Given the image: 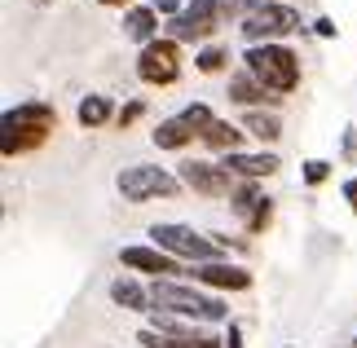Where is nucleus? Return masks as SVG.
<instances>
[{"label": "nucleus", "mask_w": 357, "mask_h": 348, "mask_svg": "<svg viewBox=\"0 0 357 348\" xmlns=\"http://www.w3.org/2000/svg\"><path fill=\"white\" fill-rule=\"evenodd\" d=\"M150 304L163 313L190 317V322H225L229 317L221 296H212V291H203L195 282H176V278H155L150 282Z\"/></svg>", "instance_id": "nucleus-1"}, {"label": "nucleus", "mask_w": 357, "mask_h": 348, "mask_svg": "<svg viewBox=\"0 0 357 348\" xmlns=\"http://www.w3.org/2000/svg\"><path fill=\"white\" fill-rule=\"evenodd\" d=\"M5 137H0V150H5V159L13 155H26V150L45 146V137L58 128V110L49 102H22L18 110H5Z\"/></svg>", "instance_id": "nucleus-2"}, {"label": "nucleus", "mask_w": 357, "mask_h": 348, "mask_svg": "<svg viewBox=\"0 0 357 348\" xmlns=\"http://www.w3.org/2000/svg\"><path fill=\"white\" fill-rule=\"evenodd\" d=\"M243 71H252L269 93H296L300 89V58L287 45H252L243 53Z\"/></svg>", "instance_id": "nucleus-3"}, {"label": "nucleus", "mask_w": 357, "mask_h": 348, "mask_svg": "<svg viewBox=\"0 0 357 348\" xmlns=\"http://www.w3.org/2000/svg\"><path fill=\"white\" fill-rule=\"evenodd\" d=\"M115 186L128 203H150V199H172L181 190V176H172L168 168H155V163H132L115 176Z\"/></svg>", "instance_id": "nucleus-4"}, {"label": "nucleus", "mask_w": 357, "mask_h": 348, "mask_svg": "<svg viewBox=\"0 0 357 348\" xmlns=\"http://www.w3.org/2000/svg\"><path fill=\"white\" fill-rule=\"evenodd\" d=\"M150 239H155V247H163L168 256L176 260H195V264H208L221 256V247H216L208 234L190 229V225H176V220H163V225L150 229Z\"/></svg>", "instance_id": "nucleus-5"}, {"label": "nucleus", "mask_w": 357, "mask_h": 348, "mask_svg": "<svg viewBox=\"0 0 357 348\" xmlns=\"http://www.w3.org/2000/svg\"><path fill=\"white\" fill-rule=\"evenodd\" d=\"M300 31V9L296 5H282V0H273V5H260L243 18V36L252 40V45H278L282 36Z\"/></svg>", "instance_id": "nucleus-6"}, {"label": "nucleus", "mask_w": 357, "mask_h": 348, "mask_svg": "<svg viewBox=\"0 0 357 348\" xmlns=\"http://www.w3.org/2000/svg\"><path fill=\"white\" fill-rule=\"evenodd\" d=\"M225 22V5L221 0H190L185 13H176V18L168 22V40H176V45H190V40H208L221 31Z\"/></svg>", "instance_id": "nucleus-7"}, {"label": "nucleus", "mask_w": 357, "mask_h": 348, "mask_svg": "<svg viewBox=\"0 0 357 348\" xmlns=\"http://www.w3.org/2000/svg\"><path fill=\"white\" fill-rule=\"evenodd\" d=\"M137 75L146 80V84H176V75H181V49H176V40H150L142 49V58H137Z\"/></svg>", "instance_id": "nucleus-8"}, {"label": "nucleus", "mask_w": 357, "mask_h": 348, "mask_svg": "<svg viewBox=\"0 0 357 348\" xmlns=\"http://www.w3.org/2000/svg\"><path fill=\"white\" fill-rule=\"evenodd\" d=\"M181 186L195 190V194H208V199H229L238 186H234V172H225L221 163H208V159H185L181 163Z\"/></svg>", "instance_id": "nucleus-9"}, {"label": "nucleus", "mask_w": 357, "mask_h": 348, "mask_svg": "<svg viewBox=\"0 0 357 348\" xmlns=\"http://www.w3.org/2000/svg\"><path fill=\"white\" fill-rule=\"evenodd\" d=\"M119 260H123V269H132V273H155V278H176L181 273V260L168 256L163 247H123Z\"/></svg>", "instance_id": "nucleus-10"}, {"label": "nucleus", "mask_w": 357, "mask_h": 348, "mask_svg": "<svg viewBox=\"0 0 357 348\" xmlns=\"http://www.w3.org/2000/svg\"><path fill=\"white\" fill-rule=\"evenodd\" d=\"M195 282L199 287H212V291H247L252 287V273L243 264H229V260H208V264H195Z\"/></svg>", "instance_id": "nucleus-11"}, {"label": "nucleus", "mask_w": 357, "mask_h": 348, "mask_svg": "<svg viewBox=\"0 0 357 348\" xmlns=\"http://www.w3.org/2000/svg\"><path fill=\"white\" fill-rule=\"evenodd\" d=\"M229 102H238L247 110H260V102H265V106H278V93H269L252 71H238V75H229Z\"/></svg>", "instance_id": "nucleus-12"}, {"label": "nucleus", "mask_w": 357, "mask_h": 348, "mask_svg": "<svg viewBox=\"0 0 357 348\" xmlns=\"http://www.w3.org/2000/svg\"><path fill=\"white\" fill-rule=\"evenodd\" d=\"M221 168L243 176V181H260V176H273L282 163H278V155H243V150H238V155H225L221 159Z\"/></svg>", "instance_id": "nucleus-13"}, {"label": "nucleus", "mask_w": 357, "mask_h": 348, "mask_svg": "<svg viewBox=\"0 0 357 348\" xmlns=\"http://www.w3.org/2000/svg\"><path fill=\"white\" fill-rule=\"evenodd\" d=\"M111 300L119 304V309H128V313H155V309H150V287H142L128 273L111 282Z\"/></svg>", "instance_id": "nucleus-14"}, {"label": "nucleus", "mask_w": 357, "mask_h": 348, "mask_svg": "<svg viewBox=\"0 0 357 348\" xmlns=\"http://www.w3.org/2000/svg\"><path fill=\"white\" fill-rule=\"evenodd\" d=\"M195 137H199V133L190 128V123H185L181 115H172V119H163L159 128L150 133V142H155L159 150H185L190 142H195Z\"/></svg>", "instance_id": "nucleus-15"}, {"label": "nucleus", "mask_w": 357, "mask_h": 348, "mask_svg": "<svg viewBox=\"0 0 357 348\" xmlns=\"http://www.w3.org/2000/svg\"><path fill=\"white\" fill-rule=\"evenodd\" d=\"M155 31H159V13L150 9V5H137V9L123 13V36L137 40V45H150Z\"/></svg>", "instance_id": "nucleus-16"}, {"label": "nucleus", "mask_w": 357, "mask_h": 348, "mask_svg": "<svg viewBox=\"0 0 357 348\" xmlns=\"http://www.w3.org/2000/svg\"><path fill=\"white\" fill-rule=\"evenodd\" d=\"M146 348H225V340L212 335H159V331H142Z\"/></svg>", "instance_id": "nucleus-17"}, {"label": "nucleus", "mask_w": 357, "mask_h": 348, "mask_svg": "<svg viewBox=\"0 0 357 348\" xmlns=\"http://www.w3.org/2000/svg\"><path fill=\"white\" fill-rule=\"evenodd\" d=\"M203 146L221 150V155H238V146H243V128H238V123H229V119H216L212 128L203 133Z\"/></svg>", "instance_id": "nucleus-18"}, {"label": "nucleus", "mask_w": 357, "mask_h": 348, "mask_svg": "<svg viewBox=\"0 0 357 348\" xmlns=\"http://www.w3.org/2000/svg\"><path fill=\"white\" fill-rule=\"evenodd\" d=\"M243 128L256 137V142H278L282 137V119L273 110H247L243 115Z\"/></svg>", "instance_id": "nucleus-19"}, {"label": "nucleus", "mask_w": 357, "mask_h": 348, "mask_svg": "<svg viewBox=\"0 0 357 348\" xmlns=\"http://www.w3.org/2000/svg\"><path fill=\"white\" fill-rule=\"evenodd\" d=\"M111 115H115V110H111V97H102V93H89L84 102H79V110H75V119L84 123V128H102Z\"/></svg>", "instance_id": "nucleus-20"}, {"label": "nucleus", "mask_w": 357, "mask_h": 348, "mask_svg": "<svg viewBox=\"0 0 357 348\" xmlns=\"http://www.w3.org/2000/svg\"><path fill=\"white\" fill-rule=\"evenodd\" d=\"M260 199H265V194L256 190V181H247V186H238L234 194H229V207H234V212H238V216L247 220V216H252L256 207H260Z\"/></svg>", "instance_id": "nucleus-21"}, {"label": "nucleus", "mask_w": 357, "mask_h": 348, "mask_svg": "<svg viewBox=\"0 0 357 348\" xmlns=\"http://www.w3.org/2000/svg\"><path fill=\"white\" fill-rule=\"evenodd\" d=\"M225 62H229V53H225L221 45H208V49H199V53H195V66H199L203 75H216Z\"/></svg>", "instance_id": "nucleus-22"}, {"label": "nucleus", "mask_w": 357, "mask_h": 348, "mask_svg": "<svg viewBox=\"0 0 357 348\" xmlns=\"http://www.w3.org/2000/svg\"><path fill=\"white\" fill-rule=\"evenodd\" d=\"M181 119H185V123H190V128H195L199 137H203V133H208V128H212V123H216V119H212V110H208V106H203V102H190V106L181 110Z\"/></svg>", "instance_id": "nucleus-23"}, {"label": "nucleus", "mask_w": 357, "mask_h": 348, "mask_svg": "<svg viewBox=\"0 0 357 348\" xmlns=\"http://www.w3.org/2000/svg\"><path fill=\"white\" fill-rule=\"evenodd\" d=\"M269 220H273V199H260V207L247 216V229H252V234H265Z\"/></svg>", "instance_id": "nucleus-24"}, {"label": "nucleus", "mask_w": 357, "mask_h": 348, "mask_svg": "<svg viewBox=\"0 0 357 348\" xmlns=\"http://www.w3.org/2000/svg\"><path fill=\"white\" fill-rule=\"evenodd\" d=\"M326 176H331V163L326 159H309L305 163V186H322Z\"/></svg>", "instance_id": "nucleus-25"}, {"label": "nucleus", "mask_w": 357, "mask_h": 348, "mask_svg": "<svg viewBox=\"0 0 357 348\" xmlns=\"http://www.w3.org/2000/svg\"><path fill=\"white\" fill-rule=\"evenodd\" d=\"M150 9H155V13H168V18H176V13H185V0H150Z\"/></svg>", "instance_id": "nucleus-26"}, {"label": "nucleus", "mask_w": 357, "mask_h": 348, "mask_svg": "<svg viewBox=\"0 0 357 348\" xmlns=\"http://www.w3.org/2000/svg\"><path fill=\"white\" fill-rule=\"evenodd\" d=\"M142 110H146L142 102H128V106H123V110H119V115H115V119L123 123V128H128V123H137V119H142Z\"/></svg>", "instance_id": "nucleus-27"}, {"label": "nucleus", "mask_w": 357, "mask_h": 348, "mask_svg": "<svg viewBox=\"0 0 357 348\" xmlns=\"http://www.w3.org/2000/svg\"><path fill=\"white\" fill-rule=\"evenodd\" d=\"M340 194H344V203L353 207V216H357V176H349L344 186H340Z\"/></svg>", "instance_id": "nucleus-28"}, {"label": "nucleus", "mask_w": 357, "mask_h": 348, "mask_svg": "<svg viewBox=\"0 0 357 348\" xmlns=\"http://www.w3.org/2000/svg\"><path fill=\"white\" fill-rule=\"evenodd\" d=\"M225 348H243V326L229 322V335H225Z\"/></svg>", "instance_id": "nucleus-29"}, {"label": "nucleus", "mask_w": 357, "mask_h": 348, "mask_svg": "<svg viewBox=\"0 0 357 348\" xmlns=\"http://www.w3.org/2000/svg\"><path fill=\"white\" fill-rule=\"evenodd\" d=\"M313 31H318L322 40H331V36H335V22H331V18H318V22H313Z\"/></svg>", "instance_id": "nucleus-30"}, {"label": "nucleus", "mask_w": 357, "mask_h": 348, "mask_svg": "<svg viewBox=\"0 0 357 348\" xmlns=\"http://www.w3.org/2000/svg\"><path fill=\"white\" fill-rule=\"evenodd\" d=\"M98 5H111V9H123V5H128V0H98Z\"/></svg>", "instance_id": "nucleus-31"}, {"label": "nucleus", "mask_w": 357, "mask_h": 348, "mask_svg": "<svg viewBox=\"0 0 357 348\" xmlns=\"http://www.w3.org/2000/svg\"><path fill=\"white\" fill-rule=\"evenodd\" d=\"M247 5H256V9H260V5H273V0H247Z\"/></svg>", "instance_id": "nucleus-32"}, {"label": "nucleus", "mask_w": 357, "mask_h": 348, "mask_svg": "<svg viewBox=\"0 0 357 348\" xmlns=\"http://www.w3.org/2000/svg\"><path fill=\"white\" fill-rule=\"evenodd\" d=\"M36 5H53V0H36Z\"/></svg>", "instance_id": "nucleus-33"}, {"label": "nucleus", "mask_w": 357, "mask_h": 348, "mask_svg": "<svg viewBox=\"0 0 357 348\" xmlns=\"http://www.w3.org/2000/svg\"><path fill=\"white\" fill-rule=\"evenodd\" d=\"M353 348H357V340H353Z\"/></svg>", "instance_id": "nucleus-34"}]
</instances>
